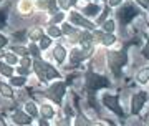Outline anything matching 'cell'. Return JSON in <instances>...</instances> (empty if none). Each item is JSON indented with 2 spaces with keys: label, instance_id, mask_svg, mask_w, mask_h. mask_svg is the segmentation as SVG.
<instances>
[{
  "label": "cell",
  "instance_id": "27",
  "mask_svg": "<svg viewBox=\"0 0 149 126\" xmlns=\"http://www.w3.org/2000/svg\"><path fill=\"white\" fill-rule=\"evenodd\" d=\"M28 52L32 53V55H35V57H38V53H40V52H38V48L35 47V45H32V47H30V50H28Z\"/></svg>",
  "mask_w": 149,
  "mask_h": 126
},
{
  "label": "cell",
  "instance_id": "17",
  "mask_svg": "<svg viewBox=\"0 0 149 126\" xmlns=\"http://www.w3.org/2000/svg\"><path fill=\"white\" fill-rule=\"evenodd\" d=\"M25 108H27V113L30 116H37V108H35V105H33V103H27V105H25Z\"/></svg>",
  "mask_w": 149,
  "mask_h": 126
},
{
  "label": "cell",
  "instance_id": "13",
  "mask_svg": "<svg viewBox=\"0 0 149 126\" xmlns=\"http://www.w3.org/2000/svg\"><path fill=\"white\" fill-rule=\"evenodd\" d=\"M42 115H43V118H52L55 115V111L50 105H42Z\"/></svg>",
  "mask_w": 149,
  "mask_h": 126
},
{
  "label": "cell",
  "instance_id": "23",
  "mask_svg": "<svg viewBox=\"0 0 149 126\" xmlns=\"http://www.w3.org/2000/svg\"><path fill=\"white\" fill-rule=\"evenodd\" d=\"M13 52H17L18 55H23V57H25V55L28 53V50H27V48H23V47H15V48H13ZM25 58H27V57H25Z\"/></svg>",
  "mask_w": 149,
  "mask_h": 126
},
{
  "label": "cell",
  "instance_id": "11",
  "mask_svg": "<svg viewBox=\"0 0 149 126\" xmlns=\"http://www.w3.org/2000/svg\"><path fill=\"white\" fill-rule=\"evenodd\" d=\"M45 71H47V80L58 78V71H56L52 65H48V63H45Z\"/></svg>",
  "mask_w": 149,
  "mask_h": 126
},
{
  "label": "cell",
  "instance_id": "9",
  "mask_svg": "<svg viewBox=\"0 0 149 126\" xmlns=\"http://www.w3.org/2000/svg\"><path fill=\"white\" fill-rule=\"evenodd\" d=\"M35 65V71H37L38 78L40 80H47V71H45V63H42L40 60H37V62L33 63Z\"/></svg>",
  "mask_w": 149,
  "mask_h": 126
},
{
  "label": "cell",
  "instance_id": "33",
  "mask_svg": "<svg viewBox=\"0 0 149 126\" xmlns=\"http://www.w3.org/2000/svg\"><path fill=\"white\" fill-rule=\"evenodd\" d=\"M63 32H65V33H68V35H70V33L73 32V28H71V27H70V25H65V27H63Z\"/></svg>",
  "mask_w": 149,
  "mask_h": 126
},
{
  "label": "cell",
  "instance_id": "5",
  "mask_svg": "<svg viewBox=\"0 0 149 126\" xmlns=\"http://www.w3.org/2000/svg\"><path fill=\"white\" fill-rule=\"evenodd\" d=\"M133 17H136V10H134L133 5H126L121 12H119V18H121L123 23H128Z\"/></svg>",
  "mask_w": 149,
  "mask_h": 126
},
{
  "label": "cell",
  "instance_id": "10",
  "mask_svg": "<svg viewBox=\"0 0 149 126\" xmlns=\"http://www.w3.org/2000/svg\"><path fill=\"white\" fill-rule=\"evenodd\" d=\"M53 57L56 58V62H58V63L65 62V57H66V52H65V48L61 47V45H56V47H55Z\"/></svg>",
  "mask_w": 149,
  "mask_h": 126
},
{
  "label": "cell",
  "instance_id": "16",
  "mask_svg": "<svg viewBox=\"0 0 149 126\" xmlns=\"http://www.w3.org/2000/svg\"><path fill=\"white\" fill-rule=\"evenodd\" d=\"M85 13H86V15H96V13H98V5H95V4L88 5L85 8Z\"/></svg>",
  "mask_w": 149,
  "mask_h": 126
},
{
  "label": "cell",
  "instance_id": "8",
  "mask_svg": "<svg viewBox=\"0 0 149 126\" xmlns=\"http://www.w3.org/2000/svg\"><path fill=\"white\" fill-rule=\"evenodd\" d=\"M13 121H15L17 125H28L32 118H28L25 113H22V111H17L15 115H13Z\"/></svg>",
  "mask_w": 149,
  "mask_h": 126
},
{
  "label": "cell",
  "instance_id": "6",
  "mask_svg": "<svg viewBox=\"0 0 149 126\" xmlns=\"http://www.w3.org/2000/svg\"><path fill=\"white\" fill-rule=\"evenodd\" d=\"M146 98H148V94L144 93V91H141V93H138L134 96L133 98V113H139V110L143 108L144 101H146Z\"/></svg>",
  "mask_w": 149,
  "mask_h": 126
},
{
  "label": "cell",
  "instance_id": "3",
  "mask_svg": "<svg viewBox=\"0 0 149 126\" xmlns=\"http://www.w3.org/2000/svg\"><path fill=\"white\" fill-rule=\"evenodd\" d=\"M63 93H65V85L60 83V81H58V83H55V85H52V86L48 88V96H50L53 101H56V103L61 101Z\"/></svg>",
  "mask_w": 149,
  "mask_h": 126
},
{
  "label": "cell",
  "instance_id": "34",
  "mask_svg": "<svg viewBox=\"0 0 149 126\" xmlns=\"http://www.w3.org/2000/svg\"><path fill=\"white\" fill-rule=\"evenodd\" d=\"M48 7H50V10H52V12H55V8H56V4H55V2H50V4H48Z\"/></svg>",
  "mask_w": 149,
  "mask_h": 126
},
{
  "label": "cell",
  "instance_id": "15",
  "mask_svg": "<svg viewBox=\"0 0 149 126\" xmlns=\"http://www.w3.org/2000/svg\"><path fill=\"white\" fill-rule=\"evenodd\" d=\"M138 80L141 81V83H146L149 80V68H144V70H141L138 73Z\"/></svg>",
  "mask_w": 149,
  "mask_h": 126
},
{
  "label": "cell",
  "instance_id": "35",
  "mask_svg": "<svg viewBox=\"0 0 149 126\" xmlns=\"http://www.w3.org/2000/svg\"><path fill=\"white\" fill-rule=\"evenodd\" d=\"M61 18H63V15H61V13H58V15L53 18V23H55V22H61Z\"/></svg>",
  "mask_w": 149,
  "mask_h": 126
},
{
  "label": "cell",
  "instance_id": "32",
  "mask_svg": "<svg viewBox=\"0 0 149 126\" xmlns=\"http://www.w3.org/2000/svg\"><path fill=\"white\" fill-rule=\"evenodd\" d=\"M30 2H23V4H22V10H28V8H30Z\"/></svg>",
  "mask_w": 149,
  "mask_h": 126
},
{
  "label": "cell",
  "instance_id": "30",
  "mask_svg": "<svg viewBox=\"0 0 149 126\" xmlns=\"http://www.w3.org/2000/svg\"><path fill=\"white\" fill-rule=\"evenodd\" d=\"M22 65H23V68H28V66H30V60H28V58H23V60H22Z\"/></svg>",
  "mask_w": 149,
  "mask_h": 126
},
{
  "label": "cell",
  "instance_id": "25",
  "mask_svg": "<svg viewBox=\"0 0 149 126\" xmlns=\"http://www.w3.org/2000/svg\"><path fill=\"white\" fill-rule=\"evenodd\" d=\"M12 83L17 85V86H20V85L25 83V78H12Z\"/></svg>",
  "mask_w": 149,
  "mask_h": 126
},
{
  "label": "cell",
  "instance_id": "26",
  "mask_svg": "<svg viewBox=\"0 0 149 126\" xmlns=\"http://www.w3.org/2000/svg\"><path fill=\"white\" fill-rule=\"evenodd\" d=\"M56 126H70V118H65V120L58 121V125Z\"/></svg>",
  "mask_w": 149,
  "mask_h": 126
},
{
  "label": "cell",
  "instance_id": "7",
  "mask_svg": "<svg viewBox=\"0 0 149 126\" xmlns=\"http://www.w3.org/2000/svg\"><path fill=\"white\" fill-rule=\"evenodd\" d=\"M71 22L73 23H76V25H81V27H85V28H93V23L91 22H88L86 18H83V17L80 15V13H76V12H73L71 13Z\"/></svg>",
  "mask_w": 149,
  "mask_h": 126
},
{
  "label": "cell",
  "instance_id": "24",
  "mask_svg": "<svg viewBox=\"0 0 149 126\" xmlns=\"http://www.w3.org/2000/svg\"><path fill=\"white\" fill-rule=\"evenodd\" d=\"M2 75L10 76V75H12V68H10V66H7V65H2Z\"/></svg>",
  "mask_w": 149,
  "mask_h": 126
},
{
  "label": "cell",
  "instance_id": "31",
  "mask_svg": "<svg viewBox=\"0 0 149 126\" xmlns=\"http://www.w3.org/2000/svg\"><path fill=\"white\" fill-rule=\"evenodd\" d=\"M40 45H42V48H47L48 45H50V40H48V38H43V40H42V43H40Z\"/></svg>",
  "mask_w": 149,
  "mask_h": 126
},
{
  "label": "cell",
  "instance_id": "18",
  "mask_svg": "<svg viewBox=\"0 0 149 126\" xmlns=\"http://www.w3.org/2000/svg\"><path fill=\"white\" fill-rule=\"evenodd\" d=\"M103 28H104V30L108 32V33H111L113 30H114V22H104V23H103Z\"/></svg>",
  "mask_w": 149,
  "mask_h": 126
},
{
  "label": "cell",
  "instance_id": "29",
  "mask_svg": "<svg viewBox=\"0 0 149 126\" xmlns=\"http://www.w3.org/2000/svg\"><path fill=\"white\" fill-rule=\"evenodd\" d=\"M103 38H104V37H103L101 32H96V33H95V40H100V42H103Z\"/></svg>",
  "mask_w": 149,
  "mask_h": 126
},
{
  "label": "cell",
  "instance_id": "4",
  "mask_svg": "<svg viewBox=\"0 0 149 126\" xmlns=\"http://www.w3.org/2000/svg\"><path fill=\"white\" fill-rule=\"evenodd\" d=\"M103 101H104L106 108L113 110L114 113H118L119 116L124 115V113H123V110L119 108V105H118V98H116V96H109V94H104V96H103Z\"/></svg>",
  "mask_w": 149,
  "mask_h": 126
},
{
  "label": "cell",
  "instance_id": "36",
  "mask_svg": "<svg viewBox=\"0 0 149 126\" xmlns=\"http://www.w3.org/2000/svg\"><path fill=\"white\" fill-rule=\"evenodd\" d=\"M60 5H61V7H65V8H68V7L71 5V2H61Z\"/></svg>",
  "mask_w": 149,
  "mask_h": 126
},
{
  "label": "cell",
  "instance_id": "37",
  "mask_svg": "<svg viewBox=\"0 0 149 126\" xmlns=\"http://www.w3.org/2000/svg\"><path fill=\"white\" fill-rule=\"evenodd\" d=\"M18 71H20V73H23V75H25V73H27V71H28V70H27V68H23V66H22V68L18 70Z\"/></svg>",
  "mask_w": 149,
  "mask_h": 126
},
{
  "label": "cell",
  "instance_id": "22",
  "mask_svg": "<svg viewBox=\"0 0 149 126\" xmlns=\"http://www.w3.org/2000/svg\"><path fill=\"white\" fill-rule=\"evenodd\" d=\"M76 126H90V123H88V120H86V118L80 116V118L76 120Z\"/></svg>",
  "mask_w": 149,
  "mask_h": 126
},
{
  "label": "cell",
  "instance_id": "20",
  "mask_svg": "<svg viewBox=\"0 0 149 126\" xmlns=\"http://www.w3.org/2000/svg\"><path fill=\"white\" fill-rule=\"evenodd\" d=\"M2 94H3V96H12V90H10V86H7V85L2 83Z\"/></svg>",
  "mask_w": 149,
  "mask_h": 126
},
{
  "label": "cell",
  "instance_id": "39",
  "mask_svg": "<svg viewBox=\"0 0 149 126\" xmlns=\"http://www.w3.org/2000/svg\"><path fill=\"white\" fill-rule=\"evenodd\" d=\"M91 126H103L101 123H95V125H91Z\"/></svg>",
  "mask_w": 149,
  "mask_h": 126
},
{
  "label": "cell",
  "instance_id": "38",
  "mask_svg": "<svg viewBox=\"0 0 149 126\" xmlns=\"http://www.w3.org/2000/svg\"><path fill=\"white\" fill-rule=\"evenodd\" d=\"M40 126H48V125H47V121H43V120H42V121H40Z\"/></svg>",
  "mask_w": 149,
  "mask_h": 126
},
{
  "label": "cell",
  "instance_id": "21",
  "mask_svg": "<svg viewBox=\"0 0 149 126\" xmlns=\"http://www.w3.org/2000/svg\"><path fill=\"white\" fill-rule=\"evenodd\" d=\"M48 33L52 35V37H60L61 35V32L56 28V27H50V30H48Z\"/></svg>",
  "mask_w": 149,
  "mask_h": 126
},
{
  "label": "cell",
  "instance_id": "19",
  "mask_svg": "<svg viewBox=\"0 0 149 126\" xmlns=\"http://www.w3.org/2000/svg\"><path fill=\"white\" fill-rule=\"evenodd\" d=\"M103 43H104V45H111V43H114V35H111V33L104 35V38H103Z\"/></svg>",
  "mask_w": 149,
  "mask_h": 126
},
{
  "label": "cell",
  "instance_id": "12",
  "mask_svg": "<svg viewBox=\"0 0 149 126\" xmlns=\"http://www.w3.org/2000/svg\"><path fill=\"white\" fill-rule=\"evenodd\" d=\"M86 55H88V53H83V52H80V50H73V52H71V62L78 63V62H81Z\"/></svg>",
  "mask_w": 149,
  "mask_h": 126
},
{
  "label": "cell",
  "instance_id": "14",
  "mask_svg": "<svg viewBox=\"0 0 149 126\" xmlns=\"http://www.w3.org/2000/svg\"><path fill=\"white\" fill-rule=\"evenodd\" d=\"M30 38H33V40H43V30L42 28H33L32 32H30Z\"/></svg>",
  "mask_w": 149,
  "mask_h": 126
},
{
  "label": "cell",
  "instance_id": "1",
  "mask_svg": "<svg viewBox=\"0 0 149 126\" xmlns=\"http://www.w3.org/2000/svg\"><path fill=\"white\" fill-rule=\"evenodd\" d=\"M86 83H88V88L93 91V90H98V88H103V86H108V80L103 78V76H98V75H88Z\"/></svg>",
  "mask_w": 149,
  "mask_h": 126
},
{
  "label": "cell",
  "instance_id": "2",
  "mask_svg": "<svg viewBox=\"0 0 149 126\" xmlns=\"http://www.w3.org/2000/svg\"><path fill=\"white\" fill-rule=\"evenodd\" d=\"M123 63H124V55L121 52H111L109 53V65H111V68L114 73H119V68L123 66Z\"/></svg>",
  "mask_w": 149,
  "mask_h": 126
},
{
  "label": "cell",
  "instance_id": "28",
  "mask_svg": "<svg viewBox=\"0 0 149 126\" xmlns=\"http://www.w3.org/2000/svg\"><path fill=\"white\" fill-rule=\"evenodd\" d=\"M5 60H7L8 63H15V62H17L15 55H7V57H5Z\"/></svg>",
  "mask_w": 149,
  "mask_h": 126
}]
</instances>
